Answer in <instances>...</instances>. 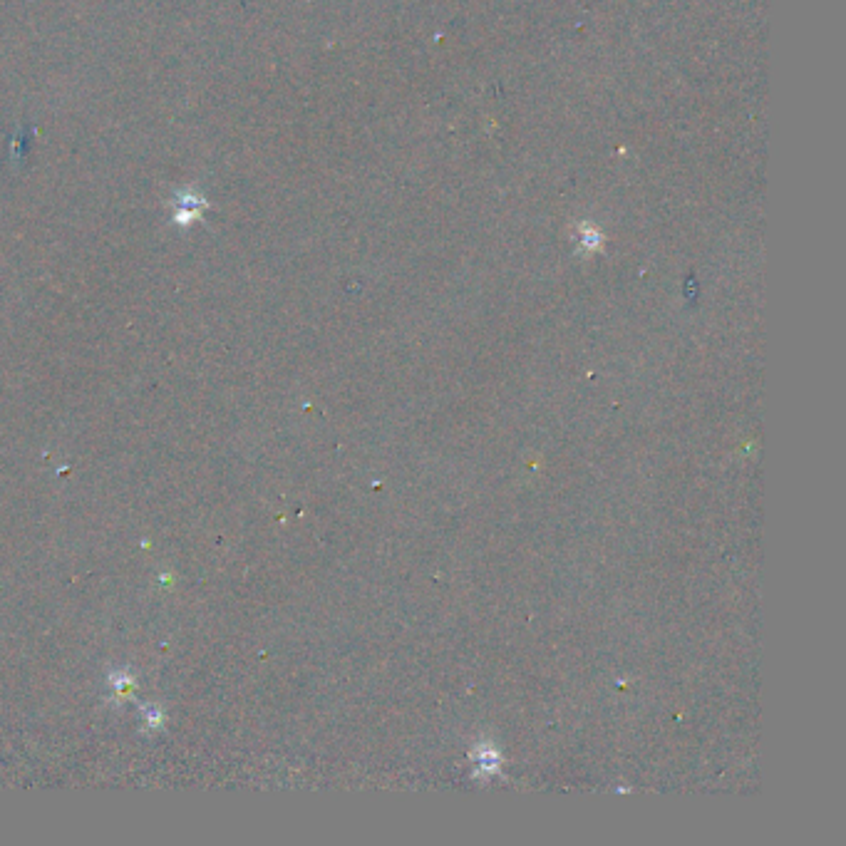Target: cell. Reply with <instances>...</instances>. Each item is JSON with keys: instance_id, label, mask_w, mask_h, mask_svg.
<instances>
[{"instance_id": "obj_1", "label": "cell", "mask_w": 846, "mask_h": 846, "mask_svg": "<svg viewBox=\"0 0 846 846\" xmlns=\"http://www.w3.org/2000/svg\"><path fill=\"white\" fill-rule=\"evenodd\" d=\"M579 239H581V246H584L588 254H593V251H598L603 246V234L591 224V221H584V224L579 226Z\"/></svg>"}]
</instances>
